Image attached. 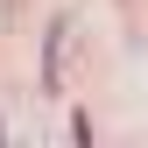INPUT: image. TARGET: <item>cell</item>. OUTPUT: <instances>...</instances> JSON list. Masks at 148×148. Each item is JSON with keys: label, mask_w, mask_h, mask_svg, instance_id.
I'll list each match as a JSON object with an SVG mask.
<instances>
[{"label": "cell", "mask_w": 148, "mask_h": 148, "mask_svg": "<svg viewBox=\"0 0 148 148\" xmlns=\"http://www.w3.org/2000/svg\"><path fill=\"white\" fill-rule=\"evenodd\" d=\"M71 57H78V14H57L42 35V92H71Z\"/></svg>", "instance_id": "6da1fadb"}]
</instances>
